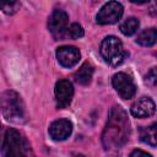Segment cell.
<instances>
[{
	"instance_id": "1",
	"label": "cell",
	"mask_w": 157,
	"mask_h": 157,
	"mask_svg": "<svg viewBox=\"0 0 157 157\" xmlns=\"http://www.w3.org/2000/svg\"><path fill=\"white\" fill-rule=\"evenodd\" d=\"M130 135V125L126 112L115 105L109 110L107 125L102 134V142L107 151L117 152L128 141Z\"/></svg>"
},
{
	"instance_id": "2",
	"label": "cell",
	"mask_w": 157,
	"mask_h": 157,
	"mask_svg": "<svg viewBox=\"0 0 157 157\" xmlns=\"http://www.w3.org/2000/svg\"><path fill=\"white\" fill-rule=\"evenodd\" d=\"M2 157H33L26 137L15 129H7L2 141Z\"/></svg>"
},
{
	"instance_id": "3",
	"label": "cell",
	"mask_w": 157,
	"mask_h": 157,
	"mask_svg": "<svg viewBox=\"0 0 157 157\" xmlns=\"http://www.w3.org/2000/svg\"><path fill=\"white\" fill-rule=\"evenodd\" d=\"M101 55L112 66L120 65L125 58H126V52L124 50L123 43L120 39H118L114 36H108L102 40L101 44Z\"/></svg>"
},
{
	"instance_id": "4",
	"label": "cell",
	"mask_w": 157,
	"mask_h": 157,
	"mask_svg": "<svg viewBox=\"0 0 157 157\" xmlns=\"http://www.w3.org/2000/svg\"><path fill=\"white\" fill-rule=\"evenodd\" d=\"M1 110L2 115L11 121H20L23 118V103L18 93L15 91H5L1 94Z\"/></svg>"
},
{
	"instance_id": "5",
	"label": "cell",
	"mask_w": 157,
	"mask_h": 157,
	"mask_svg": "<svg viewBox=\"0 0 157 157\" xmlns=\"http://www.w3.org/2000/svg\"><path fill=\"white\" fill-rule=\"evenodd\" d=\"M123 5L118 1H109L102 6L99 12L96 16V20L99 25H112L120 20L123 16Z\"/></svg>"
},
{
	"instance_id": "6",
	"label": "cell",
	"mask_w": 157,
	"mask_h": 157,
	"mask_svg": "<svg viewBox=\"0 0 157 157\" xmlns=\"http://www.w3.org/2000/svg\"><path fill=\"white\" fill-rule=\"evenodd\" d=\"M67 22L69 16L64 10H54L49 17V31L56 39H63L67 37Z\"/></svg>"
},
{
	"instance_id": "7",
	"label": "cell",
	"mask_w": 157,
	"mask_h": 157,
	"mask_svg": "<svg viewBox=\"0 0 157 157\" xmlns=\"http://www.w3.org/2000/svg\"><path fill=\"white\" fill-rule=\"evenodd\" d=\"M112 83H113V87L117 91V93L124 99L132 98L136 92V86H135L134 81L131 80L130 76H128L124 72L115 74L112 78Z\"/></svg>"
},
{
	"instance_id": "8",
	"label": "cell",
	"mask_w": 157,
	"mask_h": 157,
	"mask_svg": "<svg viewBox=\"0 0 157 157\" xmlns=\"http://www.w3.org/2000/svg\"><path fill=\"white\" fill-rule=\"evenodd\" d=\"M54 93H55V99L56 103L60 108H65L70 104L72 96H74V87L72 83L69 80H59L55 83V88H54Z\"/></svg>"
},
{
	"instance_id": "9",
	"label": "cell",
	"mask_w": 157,
	"mask_h": 157,
	"mask_svg": "<svg viewBox=\"0 0 157 157\" xmlns=\"http://www.w3.org/2000/svg\"><path fill=\"white\" fill-rule=\"evenodd\" d=\"M81 58V54L77 48L71 45H63L56 49V59L64 67L75 66Z\"/></svg>"
},
{
	"instance_id": "10",
	"label": "cell",
	"mask_w": 157,
	"mask_h": 157,
	"mask_svg": "<svg viewBox=\"0 0 157 157\" xmlns=\"http://www.w3.org/2000/svg\"><path fill=\"white\" fill-rule=\"evenodd\" d=\"M72 132V123L67 119H58L49 126V135L55 141H63L67 139Z\"/></svg>"
},
{
	"instance_id": "11",
	"label": "cell",
	"mask_w": 157,
	"mask_h": 157,
	"mask_svg": "<svg viewBox=\"0 0 157 157\" xmlns=\"http://www.w3.org/2000/svg\"><path fill=\"white\" fill-rule=\"evenodd\" d=\"M156 110V104L150 97H142L139 101H136L131 108L130 112L135 118H148L151 117Z\"/></svg>"
},
{
	"instance_id": "12",
	"label": "cell",
	"mask_w": 157,
	"mask_h": 157,
	"mask_svg": "<svg viewBox=\"0 0 157 157\" xmlns=\"http://www.w3.org/2000/svg\"><path fill=\"white\" fill-rule=\"evenodd\" d=\"M92 75H93V66L90 63H85L75 72V80H76L77 83L85 86V85H88L91 82Z\"/></svg>"
},
{
	"instance_id": "13",
	"label": "cell",
	"mask_w": 157,
	"mask_h": 157,
	"mask_svg": "<svg viewBox=\"0 0 157 157\" xmlns=\"http://www.w3.org/2000/svg\"><path fill=\"white\" fill-rule=\"evenodd\" d=\"M140 139L150 146H157V124L142 128L140 130Z\"/></svg>"
},
{
	"instance_id": "14",
	"label": "cell",
	"mask_w": 157,
	"mask_h": 157,
	"mask_svg": "<svg viewBox=\"0 0 157 157\" xmlns=\"http://www.w3.org/2000/svg\"><path fill=\"white\" fill-rule=\"evenodd\" d=\"M136 42L144 47H151L157 42V29L156 28H147L140 32L136 38Z\"/></svg>"
},
{
	"instance_id": "15",
	"label": "cell",
	"mask_w": 157,
	"mask_h": 157,
	"mask_svg": "<svg viewBox=\"0 0 157 157\" xmlns=\"http://www.w3.org/2000/svg\"><path fill=\"white\" fill-rule=\"evenodd\" d=\"M139 20L136 17H129L120 25V32L124 36H132L139 28Z\"/></svg>"
},
{
	"instance_id": "16",
	"label": "cell",
	"mask_w": 157,
	"mask_h": 157,
	"mask_svg": "<svg viewBox=\"0 0 157 157\" xmlns=\"http://www.w3.org/2000/svg\"><path fill=\"white\" fill-rule=\"evenodd\" d=\"M82 36H83V28L81 25H78V23L70 25V27L67 29V37L76 39V38H81Z\"/></svg>"
},
{
	"instance_id": "17",
	"label": "cell",
	"mask_w": 157,
	"mask_h": 157,
	"mask_svg": "<svg viewBox=\"0 0 157 157\" xmlns=\"http://www.w3.org/2000/svg\"><path fill=\"white\" fill-rule=\"evenodd\" d=\"M145 82L148 86H157V67H152L145 76Z\"/></svg>"
},
{
	"instance_id": "18",
	"label": "cell",
	"mask_w": 157,
	"mask_h": 157,
	"mask_svg": "<svg viewBox=\"0 0 157 157\" xmlns=\"http://www.w3.org/2000/svg\"><path fill=\"white\" fill-rule=\"evenodd\" d=\"M0 6H1V9H2V11L5 13H10L11 15V13H15L18 10L20 2H17V1H13V2H4Z\"/></svg>"
},
{
	"instance_id": "19",
	"label": "cell",
	"mask_w": 157,
	"mask_h": 157,
	"mask_svg": "<svg viewBox=\"0 0 157 157\" xmlns=\"http://www.w3.org/2000/svg\"><path fill=\"white\" fill-rule=\"evenodd\" d=\"M129 157H152V156H151L150 153L142 151V150H134V151L129 155Z\"/></svg>"
},
{
	"instance_id": "20",
	"label": "cell",
	"mask_w": 157,
	"mask_h": 157,
	"mask_svg": "<svg viewBox=\"0 0 157 157\" xmlns=\"http://www.w3.org/2000/svg\"><path fill=\"white\" fill-rule=\"evenodd\" d=\"M72 157H85L83 155H80V153H77V155H74Z\"/></svg>"
}]
</instances>
